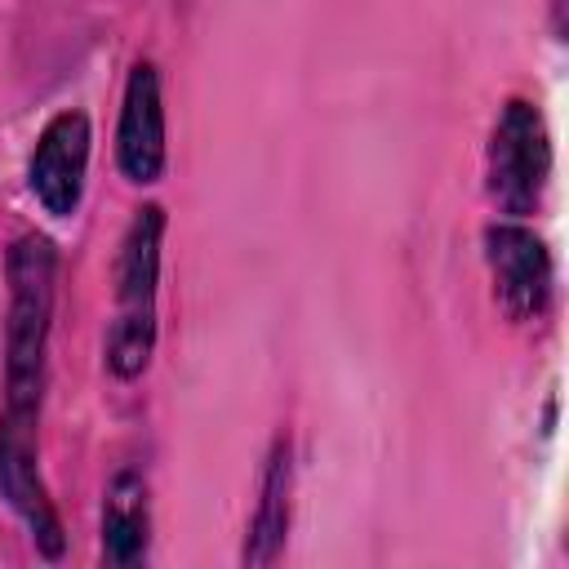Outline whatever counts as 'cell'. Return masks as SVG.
<instances>
[{"label":"cell","instance_id":"cell-4","mask_svg":"<svg viewBox=\"0 0 569 569\" xmlns=\"http://www.w3.org/2000/svg\"><path fill=\"white\" fill-rule=\"evenodd\" d=\"M485 267L493 284V302L507 320L533 325L547 316L556 293V262L547 240L520 218H498L485 227Z\"/></svg>","mask_w":569,"mask_h":569},{"label":"cell","instance_id":"cell-3","mask_svg":"<svg viewBox=\"0 0 569 569\" xmlns=\"http://www.w3.org/2000/svg\"><path fill=\"white\" fill-rule=\"evenodd\" d=\"M551 182V133L529 98H507L485 147V191L502 218L538 213Z\"/></svg>","mask_w":569,"mask_h":569},{"label":"cell","instance_id":"cell-7","mask_svg":"<svg viewBox=\"0 0 569 569\" xmlns=\"http://www.w3.org/2000/svg\"><path fill=\"white\" fill-rule=\"evenodd\" d=\"M116 164L133 187H151L164 178L169 142H164V89L156 62H133L120 93L116 120Z\"/></svg>","mask_w":569,"mask_h":569},{"label":"cell","instance_id":"cell-8","mask_svg":"<svg viewBox=\"0 0 569 569\" xmlns=\"http://www.w3.org/2000/svg\"><path fill=\"white\" fill-rule=\"evenodd\" d=\"M289 516H293V445H289V436H276L262 480H258V507H253L240 560L258 565V569L276 565L289 542Z\"/></svg>","mask_w":569,"mask_h":569},{"label":"cell","instance_id":"cell-2","mask_svg":"<svg viewBox=\"0 0 569 569\" xmlns=\"http://www.w3.org/2000/svg\"><path fill=\"white\" fill-rule=\"evenodd\" d=\"M160 249H164V209L151 200L133 209L116 253V316L107 329V369L120 382L142 378L156 356Z\"/></svg>","mask_w":569,"mask_h":569},{"label":"cell","instance_id":"cell-6","mask_svg":"<svg viewBox=\"0 0 569 569\" xmlns=\"http://www.w3.org/2000/svg\"><path fill=\"white\" fill-rule=\"evenodd\" d=\"M89 142H93V129L80 107H62L40 129L36 151L27 160V187L49 218H71L80 209L84 178H89Z\"/></svg>","mask_w":569,"mask_h":569},{"label":"cell","instance_id":"cell-9","mask_svg":"<svg viewBox=\"0 0 569 569\" xmlns=\"http://www.w3.org/2000/svg\"><path fill=\"white\" fill-rule=\"evenodd\" d=\"M151 547V498L147 476L124 467L111 476L102 493V560L116 569L142 565Z\"/></svg>","mask_w":569,"mask_h":569},{"label":"cell","instance_id":"cell-5","mask_svg":"<svg viewBox=\"0 0 569 569\" xmlns=\"http://www.w3.org/2000/svg\"><path fill=\"white\" fill-rule=\"evenodd\" d=\"M0 498L27 525L40 556H62V520L40 476V418H0Z\"/></svg>","mask_w":569,"mask_h":569},{"label":"cell","instance_id":"cell-1","mask_svg":"<svg viewBox=\"0 0 569 569\" xmlns=\"http://www.w3.org/2000/svg\"><path fill=\"white\" fill-rule=\"evenodd\" d=\"M9 311H4V413L40 418L44 365L58 298V249L40 231H22L4 253Z\"/></svg>","mask_w":569,"mask_h":569}]
</instances>
